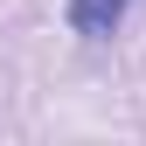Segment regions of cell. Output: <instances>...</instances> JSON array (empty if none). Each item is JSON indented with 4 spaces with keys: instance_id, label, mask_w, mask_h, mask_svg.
<instances>
[{
    "instance_id": "obj_1",
    "label": "cell",
    "mask_w": 146,
    "mask_h": 146,
    "mask_svg": "<svg viewBox=\"0 0 146 146\" xmlns=\"http://www.w3.org/2000/svg\"><path fill=\"white\" fill-rule=\"evenodd\" d=\"M70 28L84 35V42H111V35L125 28V14H132V0H70Z\"/></svg>"
}]
</instances>
